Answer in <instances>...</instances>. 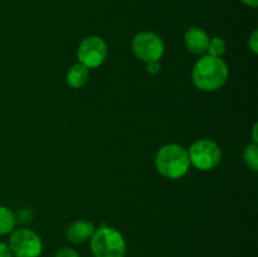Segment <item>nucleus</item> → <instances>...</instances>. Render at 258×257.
<instances>
[{"instance_id": "nucleus-1", "label": "nucleus", "mask_w": 258, "mask_h": 257, "mask_svg": "<svg viewBox=\"0 0 258 257\" xmlns=\"http://www.w3.org/2000/svg\"><path fill=\"white\" fill-rule=\"evenodd\" d=\"M228 67L221 57L203 55L193 68V82L198 90L213 92L223 87L228 80Z\"/></svg>"}, {"instance_id": "nucleus-2", "label": "nucleus", "mask_w": 258, "mask_h": 257, "mask_svg": "<svg viewBox=\"0 0 258 257\" xmlns=\"http://www.w3.org/2000/svg\"><path fill=\"white\" fill-rule=\"evenodd\" d=\"M159 173L168 179H178L185 175L190 166L188 151L180 145L169 144L161 146L155 158Z\"/></svg>"}, {"instance_id": "nucleus-3", "label": "nucleus", "mask_w": 258, "mask_h": 257, "mask_svg": "<svg viewBox=\"0 0 258 257\" xmlns=\"http://www.w3.org/2000/svg\"><path fill=\"white\" fill-rule=\"evenodd\" d=\"M90 241L93 257H125V238L112 227L97 228Z\"/></svg>"}, {"instance_id": "nucleus-4", "label": "nucleus", "mask_w": 258, "mask_h": 257, "mask_svg": "<svg viewBox=\"0 0 258 257\" xmlns=\"http://www.w3.org/2000/svg\"><path fill=\"white\" fill-rule=\"evenodd\" d=\"M189 160L201 170H211L216 168L222 159V150L218 144L209 139L196 141L189 149Z\"/></svg>"}, {"instance_id": "nucleus-5", "label": "nucleus", "mask_w": 258, "mask_h": 257, "mask_svg": "<svg viewBox=\"0 0 258 257\" xmlns=\"http://www.w3.org/2000/svg\"><path fill=\"white\" fill-rule=\"evenodd\" d=\"M9 248L15 257H38L42 253L40 237L30 229H17L9 239Z\"/></svg>"}, {"instance_id": "nucleus-6", "label": "nucleus", "mask_w": 258, "mask_h": 257, "mask_svg": "<svg viewBox=\"0 0 258 257\" xmlns=\"http://www.w3.org/2000/svg\"><path fill=\"white\" fill-rule=\"evenodd\" d=\"M133 50L136 57L143 62H154L163 57L164 42L153 32L139 33L133 39Z\"/></svg>"}, {"instance_id": "nucleus-7", "label": "nucleus", "mask_w": 258, "mask_h": 257, "mask_svg": "<svg viewBox=\"0 0 258 257\" xmlns=\"http://www.w3.org/2000/svg\"><path fill=\"white\" fill-rule=\"evenodd\" d=\"M78 59L87 68H97L107 57V47L100 37H88L82 40L78 48Z\"/></svg>"}, {"instance_id": "nucleus-8", "label": "nucleus", "mask_w": 258, "mask_h": 257, "mask_svg": "<svg viewBox=\"0 0 258 257\" xmlns=\"http://www.w3.org/2000/svg\"><path fill=\"white\" fill-rule=\"evenodd\" d=\"M209 35L204 29L198 27H193L185 33L184 42H185L186 49L190 50L194 54H204L208 49Z\"/></svg>"}, {"instance_id": "nucleus-9", "label": "nucleus", "mask_w": 258, "mask_h": 257, "mask_svg": "<svg viewBox=\"0 0 258 257\" xmlns=\"http://www.w3.org/2000/svg\"><path fill=\"white\" fill-rule=\"evenodd\" d=\"M95 231V226L91 222L77 221L70 224V227L66 231V236L72 243H83L87 239H91Z\"/></svg>"}, {"instance_id": "nucleus-10", "label": "nucleus", "mask_w": 258, "mask_h": 257, "mask_svg": "<svg viewBox=\"0 0 258 257\" xmlns=\"http://www.w3.org/2000/svg\"><path fill=\"white\" fill-rule=\"evenodd\" d=\"M90 77V71L81 63H76L68 70L67 82L72 88H80L85 85Z\"/></svg>"}, {"instance_id": "nucleus-11", "label": "nucleus", "mask_w": 258, "mask_h": 257, "mask_svg": "<svg viewBox=\"0 0 258 257\" xmlns=\"http://www.w3.org/2000/svg\"><path fill=\"white\" fill-rule=\"evenodd\" d=\"M15 223V214L7 207L0 206V234H7L13 232Z\"/></svg>"}, {"instance_id": "nucleus-12", "label": "nucleus", "mask_w": 258, "mask_h": 257, "mask_svg": "<svg viewBox=\"0 0 258 257\" xmlns=\"http://www.w3.org/2000/svg\"><path fill=\"white\" fill-rule=\"evenodd\" d=\"M243 158H244V161H246L247 165H248L253 171H257V169H258V145L256 143L247 145V148L244 149Z\"/></svg>"}, {"instance_id": "nucleus-13", "label": "nucleus", "mask_w": 258, "mask_h": 257, "mask_svg": "<svg viewBox=\"0 0 258 257\" xmlns=\"http://www.w3.org/2000/svg\"><path fill=\"white\" fill-rule=\"evenodd\" d=\"M207 52H208L209 55H213V57H221L226 52V43L219 37L212 38V39H209Z\"/></svg>"}, {"instance_id": "nucleus-14", "label": "nucleus", "mask_w": 258, "mask_h": 257, "mask_svg": "<svg viewBox=\"0 0 258 257\" xmlns=\"http://www.w3.org/2000/svg\"><path fill=\"white\" fill-rule=\"evenodd\" d=\"M33 219V213L29 209H20L17 214H15V221L19 223H29Z\"/></svg>"}, {"instance_id": "nucleus-15", "label": "nucleus", "mask_w": 258, "mask_h": 257, "mask_svg": "<svg viewBox=\"0 0 258 257\" xmlns=\"http://www.w3.org/2000/svg\"><path fill=\"white\" fill-rule=\"evenodd\" d=\"M55 257H80V254L72 248H60L55 253Z\"/></svg>"}, {"instance_id": "nucleus-16", "label": "nucleus", "mask_w": 258, "mask_h": 257, "mask_svg": "<svg viewBox=\"0 0 258 257\" xmlns=\"http://www.w3.org/2000/svg\"><path fill=\"white\" fill-rule=\"evenodd\" d=\"M248 45L253 53H258V32L254 30L248 39Z\"/></svg>"}, {"instance_id": "nucleus-17", "label": "nucleus", "mask_w": 258, "mask_h": 257, "mask_svg": "<svg viewBox=\"0 0 258 257\" xmlns=\"http://www.w3.org/2000/svg\"><path fill=\"white\" fill-rule=\"evenodd\" d=\"M148 65V72L151 73V75H156V73L160 72V63H159V60H154V62H149L146 63Z\"/></svg>"}, {"instance_id": "nucleus-18", "label": "nucleus", "mask_w": 258, "mask_h": 257, "mask_svg": "<svg viewBox=\"0 0 258 257\" xmlns=\"http://www.w3.org/2000/svg\"><path fill=\"white\" fill-rule=\"evenodd\" d=\"M0 257H13L9 246L0 242Z\"/></svg>"}, {"instance_id": "nucleus-19", "label": "nucleus", "mask_w": 258, "mask_h": 257, "mask_svg": "<svg viewBox=\"0 0 258 257\" xmlns=\"http://www.w3.org/2000/svg\"><path fill=\"white\" fill-rule=\"evenodd\" d=\"M242 3H243L244 5H247V7L251 8H256L258 5V0H242Z\"/></svg>"}]
</instances>
